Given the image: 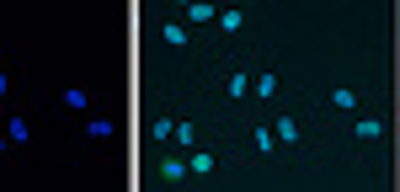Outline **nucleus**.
I'll return each instance as SVG.
<instances>
[{
    "instance_id": "f257e3e1",
    "label": "nucleus",
    "mask_w": 400,
    "mask_h": 192,
    "mask_svg": "<svg viewBox=\"0 0 400 192\" xmlns=\"http://www.w3.org/2000/svg\"><path fill=\"white\" fill-rule=\"evenodd\" d=\"M182 16H187V27H203V22H214V6H208V0H193V6H182Z\"/></svg>"
},
{
    "instance_id": "f03ea898",
    "label": "nucleus",
    "mask_w": 400,
    "mask_h": 192,
    "mask_svg": "<svg viewBox=\"0 0 400 192\" xmlns=\"http://www.w3.org/2000/svg\"><path fill=\"white\" fill-rule=\"evenodd\" d=\"M358 102H363V96L352 91V85H337V91H331V107L337 112H358Z\"/></svg>"
},
{
    "instance_id": "7ed1b4c3",
    "label": "nucleus",
    "mask_w": 400,
    "mask_h": 192,
    "mask_svg": "<svg viewBox=\"0 0 400 192\" xmlns=\"http://www.w3.org/2000/svg\"><path fill=\"white\" fill-rule=\"evenodd\" d=\"M85 102H91V96H85L80 85H64V91H59V107L64 112H85Z\"/></svg>"
},
{
    "instance_id": "20e7f679",
    "label": "nucleus",
    "mask_w": 400,
    "mask_h": 192,
    "mask_svg": "<svg viewBox=\"0 0 400 192\" xmlns=\"http://www.w3.org/2000/svg\"><path fill=\"white\" fill-rule=\"evenodd\" d=\"M160 37H166L171 48H187V37H193V27H187V22H166V27H160Z\"/></svg>"
},
{
    "instance_id": "39448f33",
    "label": "nucleus",
    "mask_w": 400,
    "mask_h": 192,
    "mask_svg": "<svg viewBox=\"0 0 400 192\" xmlns=\"http://www.w3.org/2000/svg\"><path fill=\"white\" fill-rule=\"evenodd\" d=\"M251 91H256V102H267V96H278V75H272V70H262V75L251 80Z\"/></svg>"
},
{
    "instance_id": "423d86ee",
    "label": "nucleus",
    "mask_w": 400,
    "mask_h": 192,
    "mask_svg": "<svg viewBox=\"0 0 400 192\" xmlns=\"http://www.w3.org/2000/svg\"><path fill=\"white\" fill-rule=\"evenodd\" d=\"M241 27H246V11H235V6H224V11H219V32H241Z\"/></svg>"
},
{
    "instance_id": "0eeeda50",
    "label": "nucleus",
    "mask_w": 400,
    "mask_h": 192,
    "mask_svg": "<svg viewBox=\"0 0 400 192\" xmlns=\"http://www.w3.org/2000/svg\"><path fill=\"white\" fill-rule=\"evenodd\" d=\"M352 133H358V139H379V133H384V118H368L363 112V118L352 123Z\"/></svg>"
},
{
    "instance_id": "6e6552de",
    "label": "nucleus",
    "mask_w": 400,
    "mask_h": 192,
    "mask_svg": "<svg viewBox=\"0 0 400 192\" xmlns=\"http://www.w3.org/2000/svg\"><path fill=\"white\" fill-rule=\"evenodd\" d=\"M6 139H11V150H16V144H27V139H32V123H27V118H11V123H6Z\"/></svg>"
},
{
    "instance_id": "1a4fd4ad",
    "label": "nucleus",
    "mask_w": 400,
    "mask_h": 192,
    "mask_svg": "<svg viewBox=\"0 0 400 192\" xmlns=\"http://www.w3.org/2000/svg\"><path fill=\"white\" fill-rule=\"evenodd\" d=\"M272 133H278V144H299V118H278Z\"/></svg>"
},
{
    "instance_id": "9d476101",
    "label": "nucleus",
    "mask_w": 400,
    "mask_h": 192,
    "mask_svg": "<svg viewBox=\"0 0 400 192\" xmlns=\"http://www.w3.org/2000/svg\"><path fill=\"white\" fill-rule=\"evenodd\" d=\"M251 150H256V155H272V150H278V133H272V128H256L251 133Z\"/></svg>"
},
{
    "instance_id": "9b49d317",
    "label": "nucleus",
    "mask_w": 400,
    "mask_h": 192,
    "mask_svg": "<svg viewBox=\"0 0 400 192\" xmlns=\"http://www.w3.org/2000/svg\"><path fill=\"white\" fill-rule=\"evenodd\" d=\"M214 171V150H198L193 160H187V176H208Z\"/></svg>"
},
{
    "instance_id": "f8f14e48",
    "label": "nucleus",
    "mask_w": 400,
    "mask_h": 192,
    "mask_svg": "<svg viewBox=\"0 0 400 192\" xmlns=\"http://www.w3.org/2000/svg\"><path fill=\"white\" fill-rule=\"evenodd\" d=\"M160 181L182 187V181H187V160H166V166H160Z\"/></svg>"
},
{
    "instance_id": "ddd939ff",
    "label": "nucleus",
    "mask_w": 400,
    "mask_h": 192,
    "mask_svg": "<svg viewBox=\"0 0 400 192\" xmlns=\"http://www.w3.org/2000/svg\"><path fill=\"white\" fill-rule=\"evenodd\" d=\"M85 133H91V139H112V118H91Z\"/></svg>"
},
{
    "instance_id": "4468645a",
    "label": "nucleus",
    "mask_w": 400,
    "mask_h": 192,
    "mask_svg": "<svg viewBox=\"0 0 400 192\" xmlns=\"http://www.w3.org/2000/svg\"><path fill=\"white\" fill-rule=\"evenodd\" d=\"M171 144H198V128L193 123H176V128H171Z\"/></svg>"
},
{
    "instance_id": "2eb2a0df",
    "label": "nucleus",
    "mask_w": 400,
    "mask_h": 192,
    "mask_svg": "<svg viewBox=\"0 0 400 192\" xmlns=\"http://www.w3.org/2000/svg\"><path fill=\"white\" fill-rule=\"evenodd\" d=\"M230 96L241 102V96H251V75H230Z\"/></svg>"
},
{
    "instance_id": "dca6fc26",
    "label": "nucleus",
    "mask_w": 400,
    "mask_h": 192,
    "mask_svg": "<svg viewBox=\"0 0 400 192\" xmlns=\"http://www.w3.org/2000/svg\"><path fill=\"white\" fill-rule=\"evenodd\" d=\"M150 139H160V144H171V123H166V118H155V123H150Z\"/></svg>"
},
{
    "instance_id": "f3484780",
    "label": "nucleus",
    "mask_w": 400,
    "mask_h": 192,
    "mask_svg": "<svg viewBox=\"0 0 400 192\" xmlns=\"http://www.w3.org/2000/svg\"><path fill=\"white\" fill-rule=\"evenodd\" d=\"M6 91H11V70H0V96H6Z\"/></svg>"
},
{
    "instance_id": "a211bd4d",
    "label": "nucleus",
    "mask_w": 400,
    "mask_h": 192,
    "mask_svg": "<svg viewBox=\"0 0 400 192\" xmlns=\"http://www.w3.org/2000/svg\"><path fill=\"white\" fill-rule=\"evenodd\" d=\"M0 155H11V139H6V128H0Z\"/></svg>"
}]
</instances>
